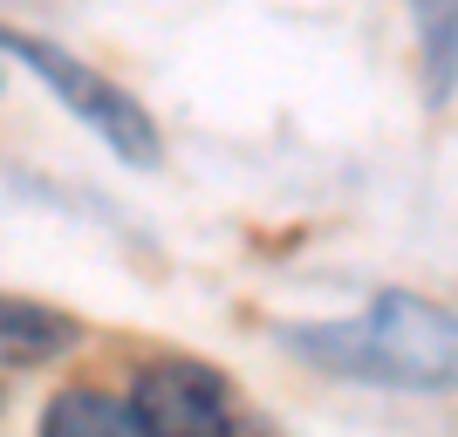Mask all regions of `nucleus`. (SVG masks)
Wrapping results in <instances>:
<instances>
[{
  "label": "nucleus",
  "instance_id": "obj_1",
  "mask_svg": "<svg viewBox=\"0 0 458 437\" xmlns=\"http://www.w3.org/2000/svg\"><path fill=\"white\" fill-rule=\"evenodd\" d=\"M281 342L349 382H383V390H445L458 376V315L403 287L377 294L356 322L287 328Z\"/></svg>",
  "mask_w": 458,
  "mask_h": 437
},
{
  "label": "nucleus",
  "instance_id": "obj_2",
  "mask_svg": "<svg viewBox=\"0 0 458 437\" xmlns=\"http://www.w3.org/2000/svg\"><path fill=\"white\" fill-rule=\"evenodd\" d=\"M0 55L28 62V69H35V76L48 82V89H55L116 157H123V164L151 172L157 157H165V137H157L151 110H144L131 89H116L110 76H96V69H82L76 55H62V48H48V41H35V35H14V28H0Z\"/></svg>",
  "mask_w": 458,
  "mask_h": 437
},
{
  "label": "nucleus",
  "instance_id": "obj_3",
  "mask_svg": "<svg viewBox=\"0 0 458 437\" xmlns=\"http://www.w3.org/2000/svg\"><path fill=\"white\" fill-rule=\"evenodd\" d=\"M137 417L144 431H172V437H206L226 431V376L219 369H199V362H151L137 369Z\"/></svg>",
  "mask_w": 458,
  "mask_h": 437
},
{
  "label": "nucleus",
  "instance_id": "obj_4",
  "mask_svg": "<svg viewBox=\"0 0 458 437\" xmlns=\"http://www.w3.org/2000/svg\"><path fill=\"white\" fill-rule=\"evenodd\" d=\"M76 342H82V328L69 322L62 307L0 294V369H41V362H62Z\"/></svg>",
  "mask_w": 458,
  "mask_h": 437
},
{
  "label": "nucleus",
  "instance_id": "obj_5",
  "mask_svg": "<svg viewBox=\"0 0 458 437\" xmlns=\"http://www.w3.org/2000/svg\"><path fill=\"white\" fill-rule=\"evenodd\" d=\"M41 431H55V437H137V431H144V417H137L131 397L62 390V397L41 410Z\"/></svg>",
  "mask_w": 458,
  "mask_h": 437
},
{
  "label": "nucleus",
  "instance_id": "obj_6",
  "mask_svg": "<svg viewBox=\"0 0 458 437\" xmlns=\"http://www.w3.org/2000/svg\"><path fill=\"white\" fill-rule=\"evenodd\" d=\"M418 14V48H424V96L445 110L458 89V0H411Z\"/></svg>",
  "mask_w": 458,
  "mask_h": 437
}]
</instances>
